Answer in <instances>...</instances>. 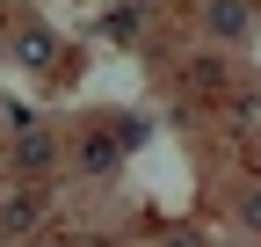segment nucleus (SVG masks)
Here are the masks:
<instances>
[{"instance_id":"nucleus-1","label":"nucleus","mask_w":261,"mask_h":247,"mask_svg":"<svg viewBox=\"0 0 261 247\" xmlns=\"http://www.w3.org/2000/svg\"><path fill=\"white\" fill-rule=\"evenodd\" d=\"M203 22H211V37H240L247 29V0H203Z\"/></svg>"},{"instance_id":"nucleus-2","label":"nucleus","mask_w":261,"mask_h":247,"mask_svg":"<svg viewBox=\"0 0 261 247\" xmlns=\"http://www.w3.org/2000/svg\"><path fill=\"white\" fill-rule=\"evenodd\" d=\"M247 226H261V196H254V204H247Z\"/></svg>"}]
</instances>
